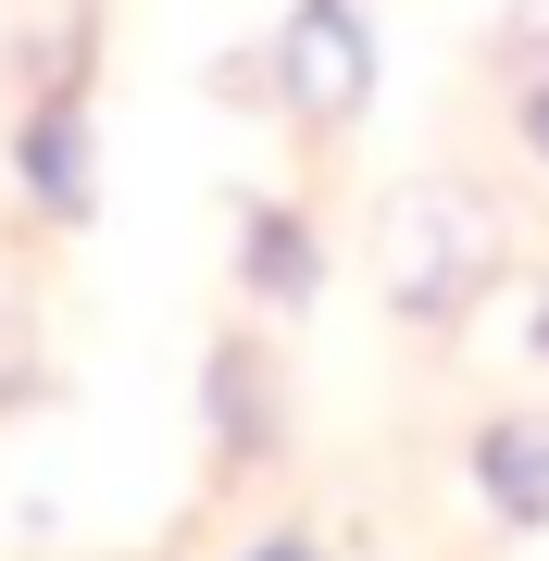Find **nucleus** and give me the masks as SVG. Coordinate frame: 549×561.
I'll return each mask as SVG.
<instances>
[{
  "instance_id": "f257e3e1",
  "label": "nucleus",
  "mask_w": 549,
  "mask_h": 561,
  "mask_svg": "<svg viewBox=\"0 0 549 561\" xmlns=\"http://www.w3.org/2000/svg\"><path fill=\"white\" fill-rule=\"evenodd\" d=\"M375 275H387V312L400 324H462L488 300L500 275V213L474 201V187H400V201L375 213Z\"/></svg>"
},
{
  "instance_id": "f03ea898",
  "label": "nucleus",
  "mask_w": 549,
  "mask_h": 561,
  "mask_svg": "<svg viewBox=\"0 0 549 561\" xmlns=\"http://www.w3.org/2000/svg\"><path fill=\"white\" fill-rule=\"evenodd\" d=\"M275 101L300 113V125H350V113L375 101V25H363V0H300V13H287Z\"/></svg>"
},
{
  "instance_id": "7ed1b4c3",
  "label": "nucleus",
  "mask_w": 549,
  "mask_h": 561,
  "mask_svg": "<svg viewBox=\"0 0 549 561\" xmlns=\"http://www.w3.org/2000/svg\"><path fill=\"white\" fill-rule=\"evenodd\" d=\"M13 175H25V201H38L50 225H88L101 213V162H88V113L76 101H38L13 125Z\"/></svg>"
},
{
  "instance_id": "20e7f679",
  "label": "nucleus",
  "mask_w": 549,
  "mask_h": 561,
  "mask_svg": "<svg viewBox=\"0 0 549 561\" xmlns=\"http://www.w3.org/2000/svg\"><path fill=\"white\" fill-rule=\"evenodd\" d=\"M201 400H213V449H225V461H275V362L250 350V337L213 350Z\"/></svg>"
},
{
  "instance_id": "39448f33",
  "label": "nucleus",
  "mask_w": 549,
  "mask_h": 561,
  "mask_svg": "<svg viewBox=\"0 0 549 561\" xmlns=\"http://www.w3.org/2000/svg\"><path fill=\"white\" fill-rule=\"evenodd\" d=\"M238 275H250V300L300 312L312 287H325V262H312V225L287 213V201H250V213H238Z\"/></svg>"
},
{
  "instance_id": "423d86ee",
  "label": "nucleus",
  "mask_w": 549,
  "mask_h": 561,
  "mask_svg": "<svg viewBox=\"0 0 549 561\" xmlns=\"http://www.w3.org/2000/svg\"><path fill=\"white\" fill-rule=\"evenodd\" d=\"M474 486L500 524H549V424H488L474 437Z\"/></svg>"
},
{
  "instance_id": "0eeeda50",
  "label": "nucleus",
  "mask_w": 549,
  "mask_h": 561,
  "mask_svg": "<svg viewBox=\"0 0 549 561\" xmlns=\"http://www.w3.org/2000/svg\"><path fill=\"white\" fill-rule=\"evenodd\" d=\"M525 150L549 162V88H525Z\"/></svg>"
},
{
  "instance_id": "6e6552de",
  "label": "nucleus",
  "mask_w": 549,
  "mask_h": 561,
  "mask_svg": "<svg viewBox=\"0 0 549 561\" xmlns=\"http://www.w3.org/2000/svg\"><path fill=\"white\" fill-rule=\"evenodd\" d=\"M250 561H325V549H312V537H263V549H250Z\"/></svg>"
},
{
  "instance_id": "1a4fd4ad",
  "label": "nucleus",
  "mask_w": 549,
  "mask_h": 561,
  "mask_svg": "<svg viewBox=\"0 0 549 561\" xmlns=\"http://www.w3.org/2000/svg\"><path fill=\"white\" fill-rule=\"evenodd\" d=\"M525 350H537V362H549V300H537V312H525Z\"/></svg>"
}]
</instances>
